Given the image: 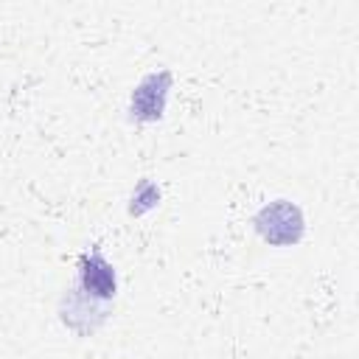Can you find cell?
<instances>
[{"label":"cell","instance_id":"cell-1","mask_svg":"<svg viewBox=\"0 0 359 359\" xmlns=\"http://www.w3.org/2000/svg\"><path fill=\"white\" fill-rule=\"evenodd\" d=\"M255 230L269 244H294L303 236V216L292 202L278 199V202H272V205L258 210Z\"/></svg>","mask_w":359,"mask_h":359},{"label":"cell","instance_id":"cell-2","mask_svg":"<svg viewBox=\"0 0 359 359\" xmlns=\"http://www.w3.org/2000/svg\"><path fill=\"white\" fill-rule=\"evenodd\" d=\"M81 286L90 297H112L115 294V272L98 252L81 258Z\"/></svg>","mask_w":359,"mask_h":359}]
</instances>
